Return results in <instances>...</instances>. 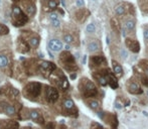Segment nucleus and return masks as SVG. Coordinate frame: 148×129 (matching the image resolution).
I'll list each match as a JSON object with an SVG mask.
<instances>
[{"instance_id": "36", "label": "nucleus", "mask_w": 148, "mask_h": 129, "mask_svg": "<svg viewBox=\"0 0 148 129\" xmlns=\"http://www.w3.org/2000/svg\"><path fill=\"white\" fill-rule=\"evenodd\" d=\"M91 129H104V128H103V126H102L101 124L96 123V122H93V123H92Z\"/></svg>"}, {"instance_id": "2", "label": "nucleus", "mask_w": 148, "mask_h": 129, "mask_svg": "<svg viewBox=\"0 0 148 129\" xmlns=\"http://www.w3.org/2000/svg\"><path fill=\"white\" fill-rule=\"evenodd\" d=\"M122 24V35L124 37L133 36L136 37V17L135 16H125L120 18Z\"/></svg>"}, {"instance_id": "38", "label": "nucleus", "mask_w": 148, "mask_h": 129, "mask_svg": "<svg viewBox=\"0 0 148 129\" xmlns=\"http://www.w3.org/2000/svg\"><path fill=\"white\" fill-rule=\"evenodd\" d=\"M45 128H47V129H55V124H53V122H49V123L47 124Z\"/></svg>"}, {"instance_id": "10", "label": "nucleus", "mask_w": 148, "mask_h": 129, "mask_svg": "<svg viewBox=\"0 0 148 129\" xmlns=\"http://www.w3.org/2000/svg\"><path fill=\"white\" fill-rule=\"evenodd\" d=\"M87 51L91 55H97V54H102V43L100 38L95 36H90L86 43Z\"/></svg>"}, {"instance_id": "43", "label": "nucleus", "mask_w": 148, "mask_h": 129, "mask_svg": "<svg viewBox=\"0 0 148 129\" xmlns=\"http://www.w3.org/2000/svg\"><path fill=\"white\" fill-rule=\"evenodd\" d=\"M23 129H31V128H23Z\"/></svg>"}, {"instance_id": "20", "label": "nucleus", "mask_w": 148, "mask_h": 129, "mask_svg": "<svg viewBox=\"0 0 148 129\" xmlns=\"http://www.w3.org/2000/svg\"><path fill=\"white\" fill-rule=\"evenodd\" d=\"M112 71L118 79H121L124 76V69L120 62L116 61V60H112Z\"/></svg>"}, {"instance_id": "5", "label": "nucleus", "mask_w": 148, "mask_h": 129, "mask_svg": "<svg viewBox=\"0 0 148 129\" xmlns=\"http://www.w3.org/2000/svg\"><path fill=\"white\" fill-rule=\"evenodd\" d=\"M89 67L92 70V72L101 70V69H104V68H107L108 60L103 54L92 55L89 59Z\"/></svg>"}, {"instance_id": "33", "label": "nucleus", "mask_w": 148, "mask_h": 129, "mask_svg": "<svg viewBox=\"0 0 148 129\" xmlns=\"http://www.w3.org/2000/svg\"><path fill=\"white\" fill-rule=\"evenodd\" d=\"M9 64V60L5 55H0V68H4Z\"/></svg>"}, {"instance_id": "3", "label": "nucleus", "mask_w": 148, "mask_h": 129, "mask_svg": "<svg viewBox=\"0 0 148 129\" xmlns=\"http://www.w3.org/2000/svg\"><path fill=\"white\" fill-rule=\"evenodd\" d=\"M59 62L62 64V68L70 73H76L79 70L76 59H75V57L69 51H64L60 54L59 58Z\"/></svg>"}, {"instance_id": "11", "label": "nucleus", "mask_w": 148, "mask_h": 129, "mask_svg": "<svg viewBox=\"0 0 148 129\" xmlns=\"http://www.w3.org/2000/svg\"><path fill=\"white\" fill-rule=\"evenodd\" d=\"M98 116L100 117V119H102L105 122L107 125H109L112 129H117L118 127V118L116 116V114L111 113V112H104V111H99L97 112Z\"/></svg>"}, {"instance_id": "7", "label": "nucleus", "mask_w": 148, "mask_h": 129, "mask_svg": "<svg viewBox=\"0 0 148 129\" xmlns=\"http://www.w3.org/2000/svg\"><path fill=\"white\" fill-rule=\"evenodd\" d=\"M51 76V82L56 85L59 89H62V91H66L69 89V81L66 79V77L62 74V71H57L56 70Z\"/></svg>"}, {"instance_id": "28", "label": "nucleus", "mask_w": 148, "mask_h": 129, "mask_svg": "<svg viewBox=\"0 0 148 129\" xmlns=\"http://www.w3.org/2000/svg\"><path fill=\"white\" fill-rule=\"evenodd\" d=\"M137 68L143 72L148 78V59H142L139 61L138 64H137Z\"/></svg>"}, {"instance_id": "39", "label": "nucleus", "mask_w": 148, "mask_h": 129, "mask_svg": "<svg viewBox=\"0 0 148 129\" xmlns=\"http://www.w3.org/2000/svg\"><path fill=\"white\" fill-rule=\"evenodd\" d=\"M145 95H146L147 100H148V89H146V91H145Z\"/></svg>"}, {"instance_id": "6", "label": "nucleus", "mask_w": 148, "mask_h": 129, "mask_svg": "<svg viewBox=\"0 0 148 129\" xmlns=\"http://www.w3.org/2000/svg\"><path fill=\"white\" fill-rule=\"evenodd\" d=\"M125 89L126 91L131 95H142L144 93V90L142 88V85L140 84V82L138 81V79L135 76L129 78L125 83Z\"/></svg>"}, {"instance_id": "12", "label": "nucleus", "mask_w": 148, "mask_h": 129, "mask_svg": "<svg viewBox=\"0 0 148 129\" xmlns=\"http://www.w3.org/2000/svg\"><path fill=\"white\" fill-rule=\"evenodd\" d=\"M62 110L66 115L70 116V117H78L79 115V110L77 108L75 102L71 98H66L62 102Z\"/></svg>"}, {"instance_id": "27", "label": "nucleus", "mask_w": 148, "mask_h": 129, "mask_svg": "<svg viewBox=\"0 0 148 129\" xmlns=\"http://www.w3.org/2000/svg\"><path fill=\"white\" fill-rule=\"evenodd\" d=\"M96 32H97V24H96V22L92 21L87 24V26H86V34L87 35L94 36Z\"/></svg>"}, {"instance_id": "26", "label": "nucleus", "mask_w": 148, "mask_h": 129, "mask_svg": "<svg viewBox=\"0 0 148 129\" xmlns=\"http://www.w3.org/2000/svg\"><path fill=\"white\" fill-rule=\"evenodd\" d=\"M138 7L143 15H148V0H137Z\"/></svg>"}, {"instance_id": "19", "label": "nucleus", "mask_w": 148, "mask_h": 129, "mask_svg": "<svg viewBox=\"0 0 148 129\" xmlns=\"http://www.w3.org/2000/svg\"><path fill=\"white\" fill-rule=\"evenodd\" d=\"M39 69H40L41 72L45 73V74L51 75L56 70H57V67H56V64L53 63H51V62L45 61L39 64Z\"/></svg>"}, {"instance_id": "31", "label": "nucleus", "mask_w": 148, "mask_h": 129, "mask_svg": "<svg viewBox=\"0 0 148 129\" xmlns=\"http://www.w3.org/2000/svg\"><path fill=\"white\" fill-rule=\"evenodd\" d=\"M28 43L32 47H37L39 45V37L37 36H31L28 39Z\"/></svg>"}, {"instance_id": "18", "label": "nucleus", "mask_w": 148, "mask_h": 129, "mask_svg": "<svg viewBox=\"0 0 148 129\" xmlns=\"http://www.w3.org/2000/svg\"><path fill=\"white\" fill-rule=\"evenodd\" d=\"M85 103L91 110L96 112H99L102 110V103L97 99V98H90V99L85 100Z\"/></svg>"}, {"instance_id": "1", "label": "nucleus", "mask_w": 148, "mask_h": 129, "mask_svg": "<svg viewBox=\"0 0 148 129\" xmlns=\"http://www.w3.org/2000/svg\"><path fill=\"white\" fill-rule=\"evenodd\" d=\"M78 89L81 96L85 100L99 96V89H98L97 85L86 77H83V78L80 79L78 84Z\"/></svg>"}, {"instance_id": "42", "label": "nucleus", "mask_w": 148, "mask_h": 129, "mask_svg": "<svg viewBox=\"0 0 148 129\" xmlns=\"http://www.w3.org/2000/svg\"><path fill=\"white\" fill-rule=\"evenodd\" d=\"M1 2H2V0H0V5H1Z\"/></svg>"}, {"instance_id": "30", "label": "nucleus", "mask_w": 148, "mask_h": 129, "mask_svg": "<svg viewBox=\"0 0 148 129\" xmlns=\"http://www.w3.org/2000/svg\"><path fill=\"white\" fill-rule=\"evenodd\" d=\"M59 4H60V0H49V1L47 2V8L45 10H47V11H49V10L57 9Z\"/></svg>"}, {"instance_id": "37", "label": "nucleus", "mask_w": 148, "mask_h": 129, "mask_svg": "<svg viewBox=\"0 0 148 129\" xmlns=\"http://www.w3.org/2000/svg\"><path fill=\"white\" fill-rule=\"evenodd\" d=\"M76 4H77V6H78L79 8H82V7H84V0H77V2H76Z\"/></svg>"}, {"instance_id": "23", "label": "nucleus", "mask_w": 148, "mask_h": 129, "mask_svg": "<svg viewBox=\"0 0 148 129\" xmlns=\"http://www.w3.org/2000/svg\"><path fill=\"white\" fill-rule=\"evenodd\" d=\"M0 107L2 108V110H3L4 113L7 114V115H9V116L15 115V113H16L15 108H14L13 106L10 105L9 103H7V102H5V101L0 102Z\"/></svg>"}, {"instance_id": "32", "label": "nucleus", "mask_w": 148, "mask_h": 129, "mask_svg": "<svg viewBox=\"0 0 148 129\" xmlns=\"http://www.w3.org/2000/svg\"><path fill=\"white\" fill-rule=\"evenodd\" d=\"M142 30H143V38H144L145 45H148V23H145L142 26Z\"/></svg>"}, {"instance_id": "8", "label": "nucleus", "mask_w": 148, "mask_h": 129, "mask_svg": "<svg viewBox=\"0 0 148 129\" xmlns=\"http://www.w3.org/2000/svg\"><path fill=\"white\" fill-rule=\"evenodd\" d=\"M12 23L14 26H22L28 21V17L23 13L21 9L18 6H13L12 7Z\"/></svg>"}, {"instance_id": "21", "label": "nucleus", "mask_w": 148, "mask_h": 129, "mask_svg": "<svg viewBox=\"0 0 148 129\" xmlns=\"http://www.w3.org/2000/svg\"><path fill=\"white\" fill-rule=\"evenodd\" d=\"M28 118L31 119L32 121L36 122L39 124L45 123V119H43V116L38 110H30L29 113H28Z\"/></svg>"}, {"instance_id": "15", "label": "nucleus", "mask_w": 148, "mask_h": 129, "mask_svg": "<svg viewBox=\"0 0 148 129\" xmlns=\"http://www.w3.org/2000/svg\"><path fill=\"white\" fill-rule=\"evenodd\" d=\"M110 27L112 30V35H114L117 38H120V35L122 34V24H121L120 18L113 16L110 19Z\"/></svg>"}, {"instance_id": "41", "label": "nucleus", "mask_w": 148, "mask_h": 129, "mask_svg": "<svg viewBox=\"0 0 148 129\" xmlns=\"http://www.w3.org/2000/svg\"><path fill=\"white\" fill-rule=\"evenodd\" d=\"M41 1H42V2H47L49 0H41Z\"/></svg>"}, {"instance_id": "40", "label": "nucleus", "mask_w": 148, "mask_h": 129, "mask_svg": "<svg viewBox=\"0 0 148 129\" xmlns=\"http://www.w3.org/2000/svg\"><path fill=\"white\" fill-rule=\"evenodd\" d=\"M146 55H147V59H148V45H146Z\"/></svg>"}, {"instance_id": "9", "label": "nucleus", "mask_w": 148, "mask_h": 129, "mask_svg": "<svg viewBox=\"0 0 148 129\" xmlns=\"http://www.w3.org/2000/svg\"><path fill=\"white\" fill-rule=\"evenodd\" d=\"M41 92V84L40 83H36V82H32L29 83L25 86L24 88V96L28 99L34 100L37 97H39Z\"/></svg>"}, {"instance_id": "13", "label": "nucleus", "mask_w": 148, "mask_h": 129, "mask_svg": "<svg viewBox=\"0 0 148 129\" xmlns=\"http://www.w3.org/2000/svg\"><path fill=\"white\" fill-rule=\"evenodd\" d=\"M124 45L126 47V49L132 54H138V53H140V51H141L140 43H139L136 37H133V36L125 37Z\"/></svg>"}, {"instance_id": "4", "label": "nucleus", "mask_w": 148, "mask_h": 129, "mask_svg": "<svg viewBox=\"0 0 148 129\" xmlns=\"http://www.w3.org/2000/svg\"><path fill=\"white\" fill-rule=\"evenodd\" d=\"M115 16L118 18H122L125 16H136V8L132 3L128 1H122L118 3L114 8Z\"/></svg>"}, {"instance_id": "16", "label": "nucleus", "mask_w": 148, "mask_h": 129, "mask_svg": "<svg viewBox=\"0 0 148 129\" xmlns=\"http://www.w3.org/2000/svg\"><path fill=\"white\" fill-rule=\"evenodd\" d=\"M45 100H47L49 103H56V102L59 100L60 94H59V91H58L55 87L45 86Z\"/></svg>"}, {"instance_id": "29", "label": "nucleus", "mask_w": 148, "mask_h": 129, "mask_svg": "<svg viewBox=\"0 0 148 129\" xmlns=\"http://www.w3.org/2000/svg\"><path fill=\"white\" fill-rule=\"evenodd\" d=\"M49 19H51V25L56 28H59L60 26V20L59 18V14L58 13H51L49 15Z\"/></svg>"}, {"instance_id": "34", "label": "nucleus", "mask_w": 148, "mask_h": 129, "mask_svg": "<svg viewBox=\"0 0 148 129\" xmlns=\"http://www.w3.org/2000/svg\"><path fill=\"white\" fill-rule=\"evenodd\" d=\"M26 11H27V13L29 14V15H34L35 13V6L34 4H28V5H26Z\"/></svg>"}, {"instance_id": "35", "label": "nucleus", "mask_w": 148, "mask_h": 129, "mask_svg": "<svg viewBox=\"0 0 148 129\" xmlns=\"http://www.w3.org/2000/svg\"><path fill=\"white\" fill-rule=\"evenodd\" d=\"M8 32H9V28L4 24L0 23V35L8 34Z\"/></svg>"}, {"instance_id": "24", "label": "nucleus", "mask_w": 148, "mask_h": 129, "mask_svg": "<svg viewBox=\"0 0 148 129\" xmlns=\"http://www.w3.org/2000/svg\"><path fill=\"white\" fill-rule=\"evenodd\" d=\"M0 129H18V123L13 120H2L0 122Z\"/></svg>"}, {"instance_id": "25", "label": "nucleus", "mask_w": 148, "mask_h": 129, "mask_svg": "<svg viewBox=\"0 0 148 129\" xmlns=\"http://www.w3.org/2000/svg\"><path fill=\"white\" fill-rule=\"evenodd\" d=\"M17 49L20 53L22 54H25L29 51V43H26L24 39H21V38H18V41H17Z\"/></svg>"}, {"instance_id": "22", "label": "nucleus", "mask_w": 148, "mask_h": 129, "mask_svg": "<svg viewBox=\"0 0 148 129\" xmlns=\"http://www.w3.org/2000/svg\"><path fill=\"white\" fill-rule=\"evenodd\" d=\"M62 43L58 38H53L49 41V47L53 53H59L62 49Z\"/></svg>"}, {"instance_id": "17", "label": "nucleus", "mask_w": 148, "mask_h": 129, "mask_svg": "<svg viewBox=\"0 0 148 129\" xmlns=\"http://www.w3.org/2000/svg\"><path fill=\"white\" fill-rule=\"evenodd\" d=\"M90 15H91V11H90L88 8H85V7L78 8L76 10V12H75V19L79 23H84L89 18Z\"/></svg>"}, {"instance_id": "14", "label": "nucleus", "mask_w": 148, "mask_h": 129, "mask_svg": "<svg viewBox=\"0 0 148 129\" xmlns=\"http://www.w3.org/2000/svg\"><path fill=\"white\" fill-rule=\"evenodd\" d=\"M62 39L66 45H80V39H79V33L77 30H66L62 35Z\"/></svg>"}]
</instances>
